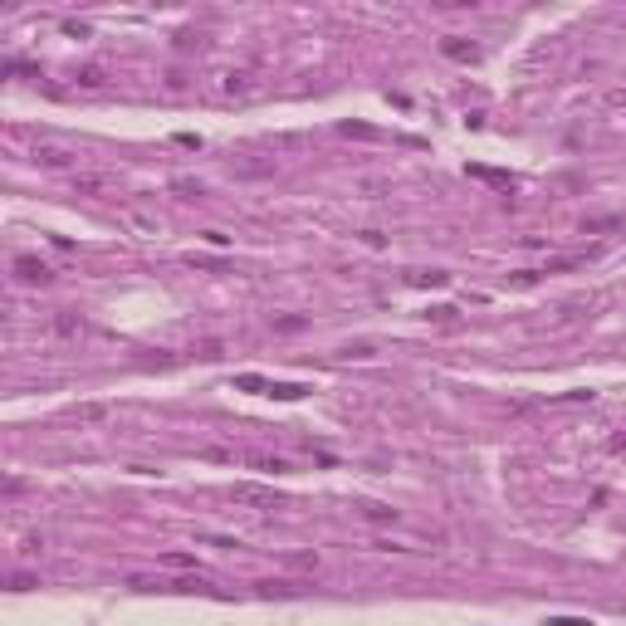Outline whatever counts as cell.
I'll return each mask as SVG.
<instances>
[{"label": "cell", "instance_id": "19", "mask_svg": "<svg viewBox=\"0 0 626 626\" xmlns=\"http://www.w3.org/2000/svg\"><path fill=\"white\" fill-rule=\"evenodd\" d=\"M235 391H264L269 396V382L264 377H235Z\"/></svg>", "mask_w": 626, "mask_h": 626}, {"label": "cell", "instance_id": "5", "mask_svg": "<svg viewBox=\"0 0 626 626\" xmlns=\"http://www.w3.org/2000/svg\"><path fill=\"white\" fill-rule=\"evenodd\" d=\"M15 279H20V284H49L54 274H49V264H39V260L20 255V260H15Z\"/></svg>", "mask_w": 626, "mask_h": 626}, {"label": "cell", "instance_id": "6", "mask_svg": "<svg viewBox=\"0 0 626 626\" xmlns=\"http://www.w3.org/2000/svg\"><path fill=\"white\" fill-rule=\"evenodd\" d=\"M440 54H445V59H460V64H475V59H480V49L465 44L460 35H445V39H440Z\"/></svg>", "mask_w": 626, "mask_h": 626}, {"label": "cell", "instance_id": "9", "mask_svg": "<svg viewBox=\"0 0 626 626\" xmlns=\"http://www.w3.org/2000/svg\"><path fill=\"white\" fill-rule=\"evenodd\" d=\"M245 460H250L255 470H264V475H289V470H294L284 455H245Z\"/></svg>", "mask_w": 626, "mask_h": 626}, {"label": "cell", "instance_id": "2", "mask_svg": "<svg viewBox=\"0 0 626 626\" xmlns=\"http://www.w3.org/2000/svg\"><path fill=\"white\" fill-rule=\"evenodd\" d=\"M250 93H255V74H250V69L220 74V98H250Z\"/></svg>", "mask_w": 626, "mask_h": 626}, {"label": "cell", "instance_id": "7", "mask_svg": "<svg viewBox=\"0 0 626 626\" xmlns=\"http://www.w3.org/2000/svg\"><path fill=\"white\" fill-rule=\"evenodd\" d=\"M279 567H289V573H318V553H313V548H299V553H279Z\"/></svg>", "mask_w": 626, "mask_h": 626}, {"label": "cell", "instance_id": "15", "mask_svg": "<svg viewBox=\"0 0 626 626\" xmlns=\"http://www.w3.org/2000/svg\"><path fill=\"white\" fill-rule=\"evenodd\" d=\"M103 186H108L103 177H74V191H84V196H98Z\"/></svg>", "mask_w": 626, "mask_h": 626}, {"label": "cell", "instance_id": "21", "mask_svg": "<svg viewBox=\"0 0 626 626\" xmlns=\"http://www.w3.org/2000/svg\"><path fill=\"white\" fill-rule=\"evenodd\" d=\"M612 108H626V88H616V93H612Z\"/></svg>", "mask_w": 626, "mask_h": 626}, {"label": "cell", "instance_id": "17", "mask_svg": "<svg viewBox=\"0 0 626 626\" xmlns=\"http://www.w3.org/2000/svg\"><path fill=\"white\" fill-rule=\"evenodd\" d=\"M372 353H377V343H367V338H358V343L343 348V358H372Z\"/></svg>", "mask_w": 626, "mask_h": 626}, {"label": "cell", "instance_id": "20", "mask_svg": "<svg viewBox=\"0 0 626 626\" xmlns=\"http://www.w3.org/2000/svg\"><path fill=\"white\" fill-rule=\"evenodd\" d=\"M201 240H206V245H215V250H225V245H231V235H220V231H201Z\"/></svg>", "mask_w": 626, "mask_h": 626}, {"label": "cell", "instance_id": "14", "mask_svg": "<svg viewBox=\"0 0 626 626\" xmlns=\"http://www.w3.org/2000/svg\"><path fill=\"white\" fill-rule=\"evenodd\" d=\"M162 567H172V573H186V567H196L191 553H162Z\"/></svg>", "mask_w": 626, "mask_h": 626}, {"label": "cell", "instance_id": "16", "mask_svg": "<svg viewBox=\"0 0 626 626\" xmlns=\"http://www.w3.org/2000/svg\"><path fill=\"white\" fill-rule=\"evenodd\" d=\"M299 328H309V318H299V313H289V318H274V333H299Z\"/></svg>", "mask_w": 626, "mask_h": 626}, {"label": "cell", "instance_id": "13", "mask_svg": "<svg viewBox=\"0 0 626 626\" xmlns=\"http://www.w3.org/2000/svg\"><path fill=\"white\" fill-rule=\"evenodd\" d=\"M74 84H79V88H103V69H98V64H88V69H79V74H74Z\"/></svg>", "mask_w": 626, "mask_h": 626}, {"label": "cell", "instance_id": "10", "mask_svg": "<svg viewBox=\"0 0 626 626\" xmlns=\"http://www.w3.org/2000/svg\"><path fill=\"white\" fill-rule=\"evenodd\" d=\"M626 215H602V220H587L583 225V235H607V231H621Z\"/></svg>", "mask_w": 626, "mask_h": 626}, {"label": "cell", "instance_id": "3", "mask_svg": "<svg viewBox=\"0 0 626 626\" xmlns=\"http://www.w3.org/2000/svg\"><path fill=\"white\" fill-rule=\"evenodd\" d=\"M35 166H44V172H69L74 152L69 147H35Z\"/></svg>", "mask_w": 626, "mask_h": 626}, {"label": "cell", "instance_id": "8", "mask_svg": "<svg viewBox=\"0 0 626 626\" xmlns=\"http://www.w3.org/2000/svg\"><path fill=\"white\" fill-rule=\"evenodd\" d=\"M69 416H74L79 426H103V421H108V402H79Z\"/></svg>", "mask_w": 626, "mask_h": 626}, {"label": "cell", "instance_id": "1", "mask_svg": "<svg viewBox=\"0 0 626 626\" xmlns=\"http://www.w3.org/2000/svg\"><path fill=\"white\" fill-rule=\"evenodd\" d=\"M353 514H358L362 524H377V529H402V519H407L402 509H391V504H377V499H362V504L353 509Z\"/></svg>", "mask_w": 626, "mask_h": 626}, {"label": "cell", "instance_id": "12", "mask_svg": "<svg viewBox=\"0 0 626 626\" xmlns=\"http://www.w3.org/2000/svg\"><path fill=\"white\" fill-rule=\"evenodd\" d=\"M583 260H587V255H558V260H548V264H543L538 274H558V269H578Z\"/></svg>", "mask_w": 626, "mask_h": 626}, {"label": "cell", "instance_id": "4", "mask_svg": "<svg viewBox=\"0 0 626 626\" xmlns=\"http://www.w3.org/2000/svg\"><path fill=\"white\" fill-rule=\"evenodd\" d=\"M231 494H235V504H255V509H279L274 489H264V485H235Z\"/></svg>", "mask_w": 626, "mask_h": 626}, {"label": "cell", "instance_id": "18", "mask_svg": "<svg viewBox=\"0 0 626 626\" xmlns=\"http://www.w3.org/2000/svg\"><path fill=\"white\" fill-rule=\"evenodd\" d=\"M445 279H450V274H440V269H431V274H426V269L407 274V284H445Z\"/></svg>", "mask_w": 626, "mask_h": 626}, {"label": "cell", "instance_id": "11", "mask_svg": "<svg viewBox=\"0 0 626 626\" xmlns=\"http://www.w3.org/2000/svg\"><path fill=\"white\" fill-rule=\"evenodd\" d=\"M309 387H299V382H269V396H279V402H299Z\"/></svg>", "mask_w": 626, "mask_h": 626}]
</instances>
